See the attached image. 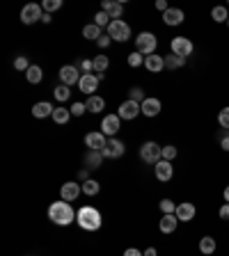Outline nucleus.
I'll list each match as a JSON object with an SVG mask.
<instances>
[{
  "mask_svg": "<svg viewBox=\"0 0 229 256\" xmlns=\"http://www.w3.org/2000/svg\"><path fill=\"white\" fill-rule=\"evenodd\" d=\"M103 158H121V155L126 154V147H124V142L121 140H117V137H110L108 144L101 149Z\"/></svg>",
  "mask_w": 229,
  "mask_h": 256,
  "instance_id": "nucleus-7",
  "label": "nucleus"
},
{
  "mask_svg": "<svg viewBox=\"0 0 229 256\" xmlns=\"http://www.w3.org/2000/svg\"><path fill=\"white\" fill-rule=\"evenodd\" d=\"M154 174H156V179L161 181V183H165V181H170L174 176V167H172L170 160H161L154 165Z\"/></svg>",
  "mask_w": 229,
  "mask_h": 256,
  "instance_id": "nucleus-16",
  "label": "nucleus"
},
{
  "mask_svg": "<svg viewBox=\"0 0 229 256\" xmlns=\"http://www.w3.org/2000/svg\"><path fill=\"white\" fill-rule=\"evenodd\" d=\"M60 7H62V0H44V2H42V9H44L46 14L57 12Z\"/></svg>",
  "mask_w": 229,
  "mask_h": 256,
  "instance_id": "nucleus-33",
  "label": "nucleus"
},
{
  "mask_svg": "<svg viewBox=\"0 0 229 256\" xmlns=\"http://www.w3.org/2000/svg\"><path fill=\"white\" fill-rule=\"evenodd\" d=\"M135 48H138L140 55H145V57H149V55L156 53L158 48V39L154 32H140L138 39H135Z\"/></svg>",
  "mask_w": 229,
  "mask_h": 256,
  "instance_id": "nucleus-3",
  "label": "nucleus"
},
{
  "mask_svg": "<svg viewBox=\"0 0 229 256\" xmlns=\"http://www.w3.org/2000/svg\"><path fill=\"white\" fill-rule=\"evenodd\" d=\"M145 90H142V87H133L131 90V101H135V103H140V105H142V103H145Z\"/></svg>",
  "mask_w": 229,
  "mask_h": 256,
  "instance_id": "nucleus-37",
  "label": "nucleus"
},
{
  "mask_svg": "<svg viewBox=\"0 0 229 256\" xmlns=\"http://www.w3.org/2000/svg\"><path fill=\"white\" fill-rule=\"evenodd\" d=\"M176 226H179L176 215H163V217H161V222H158V229H161V233H174Z\"/></svg>",
  "mask_w": 229,
  "mask_h": 256,
  "instance_id": "nucleus-22",
  "label": "nucleus"
},
{
  "mask_svg": "<svg viewBox=\"0 0 229 256\" xmlns=\"http://www.w3.org/2000/svg\"><path fill=\"white\" fill-rule=\"evenodd\" d=\"M218 215H220V220H229V204H223L220 210H218Z\"/></svg>",
  "mask_w": 229,
  "mask_h": 256,
  "instance_id": "nucleus-45",
  "label": "nucleus"
},
{
  "mask_svg": "<svg viewBox=\"0 0 229 256\" xmlns=\"http://www.w3.org/2000/svg\"><path fill=\"white\" fill-rule=\"evenodd\" d=\"M76 222L80 224V229L85 231H99L103 224V217L97 208H92V206H83V208L76 213Z\"/></svg>",
  "mask_w": 229,
  "mask_h": 256,
  "instance_id": "nucleus-2",
  "label": "nucleus"
},
{
  "mask_svg": "<svg viewBox=\"0 0 229 256\" xmlns=\"http://www.w3.org/2000/svg\"><path fill=\"white\" fill-rule=\"evenodd\" d=\"M199 252L204 256H211V254H216V250H218V243H216V238L213 236H204V238L199 240Z\"/></svg>",
  "mask_w": 229,
  "mask_h": 256,
  "instance_id": "nucleus-23",
  "label": "nucleus"
},
{
  "mask_svg": "<svg viewBox=\"0 0 229 256\" xmlns=\"http://www.w3.org/2000/svg\"><path fill=\"white\" fill-rule=\"evenodd\" d=\"M140 64H145V60H142V55H140L138 51L128 55V66H140Z\"/></svg>",
  "mask_w": 229,
  "mask_h": 256,
  "instance_id": "nucleus-41",
  "label": "nucleus"
},
{
  "mask_svg": "<svg viewBox=\"0 0 229 256\" xmlns=\"http://www.w3.org/2000/svg\"><path fill=\"white\" fill-rule=\"evenodd\" d=\"M42 21H44V23H51V21H53V16H51V14H46V12H44Z\"/></svg>",
  "mask_w": 229,
  "mask_h": 256,
  "instance_id": "nucleus-50",
  "label": "nucleus"
},
{
  "mask_svg": "<svg viewBox=\"0 0 229 256\" xmlns=\"http://www.w3.org/2000/svg\"><path fill=\"white\" fill-rule=\"evenodd\" d=\"M53 112H55V107L51 105V103H46V101H39V103H35V105H32V117H37V119L53 117Z\"/></svg>",
  "mask_w": 229,
  "mask_h": 256,
  "instance_id": "nucleus-21",
  "label": "nucleus"
},
{
  "mask_svg": "<svg viewBox=\"0 0 229 256\" xmlns=\"http://www.w3.org/2000/svg\"><path fill=\"white\" fill-rule=\"evenodd\" d=\"M94 25H99V28H103V25H110V16L106 12H99L97 16H94Z\"/></svg>",
  "mask_w": 229,
  "mask_h": 256,
  "instance_id": "nucleus-40",
  "label": "nucleus"
},
{
  "mask_svg": "<svg viewBox=\"0 0 229 256\" xmlns=\"http://www.w3.org/2000/svg\"><path fill=\"white\" fill-rule=\"evenodd\" d=\"M161 110H163L161 99H145V103H142V114L145 117H156V114H161Z\"/></svg>",
  "mask_w": 229,
  "mask_h": 256,
  "instance_id": "nucleus-19",
  "label": "nucleus"
},
{
  "mask_svg": "<svg viewBox=\"0 0 229 256\" xmlns=\"http://www.w3.org/2000/svg\"><path fill=\"white\" fill-rule=\"evenodd\" d=\"M176 220L179 222H190V220H195V215H197V208H195V204H190V202H181V204H176Z\"/></svg>",
  "mask_w": 229,
  "mask_h": 256,
  "instance_id": "nucleus-14",
  "label": "nucleus"
},
{
  "mask_svg": "<svg viewBox=\"0 0 229 256\" xmlns=\"http://www.w3.org/2000/svg\"><path fill=\"white\" fill-rule=\"evenodd\" d=\"M161 213L163 215H174L176 213V204L172 199H161Z\"/></svg>",
  "mask_w": 229,
  "mask_h": 256,
  "instance_id": "nucleus-34",
  "label": "nucleus"
},
{
  "mask_svg": "<svg viewBox=\"0 0 229 256\" xmlns=\"http://www.w3.org/2000/svg\"><path fill=\"white\" fill-rule=\"evenodd\" d=\"M71 94V87H66V85H60V87H55V99L57 101H66Z\"/></svg>",
  "mask_w": 229,
  "mask_h": 256,
  "instance_id": "nucleus-36",
  "label": "nucleus"
},
{
  "mask_svg": "<svg viewBox=\"0 0 229 256\" xmlns=\"http://www.w3.org/2000/svg\"><path fill=\"white\" fill-rule=\"evenodd\" d=\"M211 18L216 21V23H227V18H229V9L223 5H216L211 9Z\"/></svg>",
  "mask_w": 229,
  "mask_h": 256,
  "instance_id": "nucleus-25",
  "label": "nucleus"
},
{
  "mask_svg": "<svg viewBox=\"0 0 229 256\" xmlns=\"http://www.w3.org/2000/svg\"><path fill=\"white\" fill-rule=\"evenodd\" d=\"M145 256H158V252L154 247H149V250H145Z\"/></svg>",
  "mask_w": 229,
  "mask_h": 256,
  "instance_id": "nucleus-49",
  "label": "nucleus"
},
{
  "mask_svg": "<svg viewBox=\"0 0 229 256\" xmlns=\"http://www.w3.org/2000/svg\"><path fill=\"white\" fill-rule=\"evenodd\" d=\"M99 190H101V185H99L94 179H87V181H85V183H83V192H85V195H87V197H94V195H99Z\"/></svg>",
  "mask_w": 229,
  "mask_h": 256,
  "instance_id": "nucleus-32",
  "label": "nucleus"
},
{
  "mask_svg": "<svg viewBox=\"0 0 229 256\" xmlns=\"http://www.w3.org/2000/svg\"><path fill=\"white\" fill-rule=\"evenodd\" d=\"M80 73H78V66H73V64H66L60 69V80L62 85H66V87H71V85H78L80 83Z\"/></svg>",
  "mask_w": 229,
  "mask_h": 256,
  "instance_id": "nucleus-10",
  "label": "nucleus"
},
{
  "mask_svg": "<svg viewBox=\"0 0 229 256\" xmlns=\"http://www.w3.org/2000/svg\"><path fill=\"white\" fill-rule=\"evenodd\" d=\"M42 66H37V64H30V69L25 71V78H28V83L30 85H37V83H42Z\"/></svg>",
  "mask_w": 229,
  "mask_h": 256,
  "instance_id": "nucleus-27",
  "label": "nucleus"
},
{
  "mask_svg": "<svg viewBox=\"0 0 229 256\" xmlns=\"http://www.w3.org/2000/svg\"><path fill=\"white\" fill-rule=\"evenodd\" d=\"M83 192V185L76 183V181H69L60 188V195H62V202H76L78 195Z\"/></svg>",
  "mask_w": 229,
  "mask_h": 256,
  "instance_id": "nucleus-15",
  "label": "nucleus"
},
{
  "mask_svg": "<svg viewBox=\"0 0 229 256\" xmlns=\"http://www.w3.org/2000/svg\"><path fill=\"white\" fill-rule=\"evenodd\" d=\"M14 69H18V71H28V69H30L28 57H25V55H18L16 60H14Z\"/></svg>",
  "mask_w": 229,
  "mask_h": 256,
  "instance_id": "nucleus-39",
  "label": "nucleus"
},
{
  "mask_svg": "<svg viewBox=\"0 0 229 256\" xmlns=\"http://www.w3.org/2000/svg\"><path fill=\"white\" fill-rule=\"evenodd\" d=\"M186 64V60L183 57H179V55H174V53H170V55H165V69H179V66H183Z\"/></svg>",
  "mask_w": 229,
  "mask_h": 256,
  "instance_id": "nucleus-28",
  "label": "nucleus"
},
{
  "mask_svg": "<svg viewBox=\"0 0 229 256\" xmlns=\"http://www.w3.org/2000/svg\"><path fill=\"white\" fill-rule=\"evenodd\" d=\"M106 144H108V140H106V135H103L101 131H94V133H87V135H85V147L90 151H101Z\"/></svg>",
  "mask_w": 229,
  "mask_h": 256,
  "instance_id": "nucleus-13",
  "label": "nucleus"
},
{
  "mask_svg": "<svg viewBox=\"0 0 229 256\" xmlns=\"http://www.w3.org/2000/svg\"><path fill=\"white\" fill-rule=\"evenodd\" d=\"M85 105H87V110H90V112L97 114V112H101L103 107H106V101H103L101 96L94 94V96H90V99H87V103H85Z\"/></svg>",
  "mask_w": 229,
  "mask_h": 256,
  "instance_id": "nucleus-26",
  "label": "nucleus"
},
{
  "mask_svg": "<svg viewBox=\"0 0 229 256\" xmlns=\"http://www.w3.org/2000/svg\"><path fill=\"white\" fill-rule=\"evenodd\" d=\"M101 162H103V154H101V151H87V155H85V165L90 167V169H97Z\"/></svg>",
  "mask_w": 229,
  "mask_h": 256,
  "instance_id": "nucleus-24",
  "label": "nucleus"
},
{
  "mask_svg": "<svg viewBox=\"0 0 229 256\" xmlns=\"http://www.w3.org/2000/svg\"><path fill=\"white\" fill-rule=\"evenodd\" d=\"M140 112H142V105L128 99V101H124V103L119 105V112H117V114H119V119L131 121V119H135V117H138Z\"/></svg>",
  "mask_w": 229,
  "mask_h": 256,
  "instance_id": "nucleus-11",
  "label": "nucleus"
},
{
  "mask_svg": "<svg viewBox=\"0 0 229 256\" xmlns=\"http://www.w3.org/2000/svg\"><path fill=\"white\" fill-rule=\"evenodd\" d=\"M85 110H87V105H85V103H80V101L71 105V114H73V117H83Z\"/></svg>",
  "mask_w": 229,
  "mask_h": 256,
  "instance_id": "nucleus-42",
  "label": "nucleus"
},
{
  "mask_svg": "<svg viewBox=\"0 0 229 256\" xmlns=\"http://www.w3.org/2000/svg\"><path fill=\"white\" fill-rule=\"evenodd\" d=\"M80 71H85V73L94 71V60H83L80 62Z\"/></svg>",
  "mask_w": 229,
  "mask_h": 256,
  "instance_id": "nucleus-44",
  "label": "nucleus"
},
{
  "mask_svg": "<svg viewBox=\"0 0 229 256\" xmlns=\"http://www.w3.org/2000/svg\"><path fill=\"white\" fill-rule=\"evenodd\" d=\"M101 12H106L110 16V21H119L121 14H124V7L117 0H103L101 2Z\"/></svg>",
  "mask_w": 229,
  "mask_h": 256,
  "instance_id": "nucleus-17",
  "label": "nucleus"
},
{
  "mask_svg": "<svg viewBox=\"0 0 229 256\" xmlns=\"http://www.w3.org/2000/svg\"><path fill=\"white\" fill-rule=\"evenodd\" d=\"M156 9H158V12H168V9H170V5H168V2H165V0H156Z\"/></svg>",
  "mask_w": 229,
  "mask_h": 256,
  "instance_id": "nucleus-46",
  "label": "nucleus"
},
{
  "mask_svg": "<svg viewBox=\"0 0 229 256\" xmlns=\"http://www.w3.org/2000/svg\"><path fill=\"white\" fill-rule=\"evenodd\" d=\"M218 124L223 126L225 131H229V105H227V107H223V110L218 112Z\"/></svg>",
  "mask_w": 229,
  "mask_h": 256,
  "instance_id": "nucleus-35",
  "label": "nucleus"
},
{
  "mask_svg": "<svg viewBox=\"0 0 229 256\" xmlns=\"http://www.w3.org/2000/svg\"><path fill=\"white\" fill-rule=\"evenodd\" d=\"M69 117H71V110H66V107H55V112H53V121L55 124H66L69 121Z\"/></svg>",
  "mask_w": 229,
  "mask_h": 256,
  "instance_id": "nucleus-30",
  "label": "nucleus"
},
{
  "mask_svg": "<svg viewBox=\"0 0 229 256\" xmlns=\"http://www.w3.org/2000/svg\"><path fill=\"white\" fill-rule=\"evenodd\" d=\"M108 35L113 42H128L131 39V25L126 21H110L108 25Z\"/></svg>",
  "mask_w": 229,
  "mask_h": 256,
  "instance_id": "nucleus-5",
  "label": "nucleus"
},
{
  "mask_svg": "<svg viewBox=\"0 0 229 256\" xmlns=\"http://www.w3.org/2000/svg\"><path fill=\"white\" fill-rule=\"evenodd\" d=\"M110 44H113L110 35H101V37H99V42H97V46H99V48H108Z\"/></svg>",
  "mask_w": 229,
  "mask_h": 256,
  "instance_id": "nucleus-43",
  "label": "nucleus"
},
{
  "mask_svg": "<svg viewBox=\"0 0 229 256\" xmlns=\"http://www.w3.org/2000/svg\"><path fill=\"white\" fill-rule=\"evenodd\" d=\"M140 158L147 162V165H156V162L163 160V147L158 142H145L140 147Z\"/></svg>",
  "mask_w": 229,
  "mask_h": 256,
  "instance_id": "nucleus-4",
  "label": "nucleus"
},
{
  "mask_svg": "<svg viewBox=\"0 0 229 256\" xmlns=\"http://www.w3.org/2000/svg\"><path fill=\"white\" fill-rule=\"evenodd\" d=\"M220 147H223V151H229V135H225L223 140H220Z\"/></svg>",
  "mask_w": 229,
  "mask_h": 256,
  "instance_id": "nucleus-48",
  "label": "nucleus"
},
{
  "mask_svg": "<svg viewBox=\"0 0 229 256\" xmlns=\"http://www.w3.org/2000/svg\"><path fill=\"white\" fill-rule=\"evenodd\" d=\"M124 256H145V254H142L140 250H135V247H128V250L124 252Z\"/></svg>",
  "mask_w": 229,
  "mask_h": 256,
  "instance_id": "nucleus-47",
  "label": "nucleus"
},
{
  "mask_svg": "<svg viewBox=\"0 0 229 256\" xmlns=\"http://www.w3.org/2000/svg\"><path fill=\"white\" fill-rule=\"evenodd\" d=\"M183 18H186V14H183V9H179V7H170L168 12L163 14V21L168 25H181Z\"/></svg>",
  "mask_w": 229,
  "mask_h": 256,
  "instance_id": "nucleus-20",
  "label": "nucleus"
},
{
  "mask_svg": "<svg viewBox=\"0 0 229 256\" xmlns=\"http://www.w3.org/2000/svg\"><path fill=\"white\" fill-rule=\"evenodd\" d=\"M145 69L149 73H161L165 69V57L163 55H149V57H145Z\"/></svg>",
  "mask_w": 229,
  "mask_h": 256,
  "instance_id": "nucleus-18",
  "label": "nucleus"
},
{
  "mask_svg": "<svg viewBox=\"0 0 229 256\" xmlns=\"http://www.w3.org/2000/svg\"><path fill=\"white\" fill-rule=\"evenodd\" d=\"M227 9H229V2H227Z\"/></svg>",
  "mask_w": 229,
  "mask_h": 256,
  "instance_id": "nucleus-53",
  "label": "nucleus"
},
{
  "mask_svg": "<svg viewBox=\"0 0 229 256\" xmlns=\"http://www.w3.org/2000/svg\"><path fill=\"white\" fill-rule=\"evenodd\" d=\"M223 197H225V204H229V185L223 190Z\"/></svg>",
  "mask_w": 229,
  "mask_h": 256,
  "instance_id": "nucleus-51",
  "label": "nucleus"
},
{
  "mask_svg": "<svg viewBox=\"0 0 229 256\" xmlns=\"http://www.w3.org/2000/svg\"><path fill=\"white\" fill-rule=\"evenodd\" d=\"M83 37H85V39H92V42H99V37H101V28L94 25V23L85 25V28H83Z\"/></svg>",
  "mask_w": 229,
  "mask_h": 256,
  "instance_id": "nucleus-29",
  "label": "nucleus"
},
{
  "mask_svg": "<svg viewBox=\"0 0 229 256\" xmlns=\"http://www.w3.org/2000/svg\"><path fill=\"white\" fill-rule=\"evenodd\" d=\"M119 124H121L119 114H106L103 121H101V133L106 137H114L117 135V131H119Z\"/></svg>",
  "mask_w": 229,
  "mask_h": 256,
  "instance_id": "nucleus-9",
  "label": "nucleus"
},
{
  "mask_svg": "<svg viewBox=\"0 0 229 256\" xmlns=\"http://www.w3.org/2000/svg\"><path fill=\"white\" fill-rule=\"evenodd\" d=\"M49 220L57 226H66L76 220V213L69 202H53L49 206Z\"/></svg>",
  "mask_w": 229,
  "mask_h": 256,
  "instance_id": "nucleus-1",
  "label": "nucleus"
},
{
  "mask_svg": "<svg viewBox=\"0 0 229 256\" xmlns=\"http://www.w3.org/2000/svg\"><path fill=\"white\" fill-rule=\"evenodd\" d=\"M99 83H101V80H99L97 73H83V78H80L78 87H80V92H83V94L94 96V92H97Z\"/></svg>",
  "mask_w": 229,
  "mask_h": 256,
  "instance_id": "nucleus-12",
  "label": "nucleus"
},
{
  "mask_svg": "<svg viewBox=\"0 0 229 256\" xmlns=\"http://www.w3.org/2000/svg\"><path fill=\"white\" fill-rule=\"evenodd\" d=\"M108 66H110V62L106 55H97V57H94V71H97L99 76H103V73L108 71Z\"/></svg>",
  "mask_w": 229,
  "mask_h": 256,
  "instance_id": "nucleus-31",
  "label": "nucleus"
},
{
  "mask_svg": "<svg viewBox=\"0 0 229 256\" xmlns=\"http://www.w3.org/2000/svg\"><path fill=\"white\" fill-rule=\"evenodd\" d=\"M176 154H179V151H176V147H172V144H165L163 147V160H174L176 158Z\"/></svg>",
  "mask_w": 229,
  "mask_h": 256,
  "instance_id": "nucleus-38",
  "label": "nucleus"
},
{
  "mask_svg": "<svg viewBox=\"0 0 229 256\" xmlns=\"http://www.w3.org/2000/svg\"><path fill=\"white\" fill-rule=\"evenodd\" d=\"M170 48H172V53L179 55V57H183L186 60L188 55H193L195 51V44L188 39V37H174L172 42H170Z\"/></svg>",
  "mask_w": 229,
  "mask_h": 256,
  "instance_id": "nucleus-6",
  "label": "nucleus"
},
{
  "mask_svg": "<svg viewBox=\"0 0 229 256\" xmlns=\"http://www.w3.org/2000/svg\"><path fill=\"white\" fill-rule=\"evenodd\" d=\"M42 5H35V2H30V5H25L23 9H21V21H23L25 25H32L37 23V21H42Z\"/></svg>",
  "mask_w": 229,
  "mask_h": 256,
  "instance_id": "nucleus-8",
  "label": "nucleus"
},
{
  "mask_svg": "<svg viewBox=\"0 0 229 256\" xmlns=\"http://www.w3.org/2000/svg\"><path fill=\"white\" fill-rule=\"evenodd\" d=\"M227 28H229V18H227Z\"/></svg>",
  "mask_w": 229,
  "mask_h": 256,
  "instance_id": "nucleus-52",
  "label": "nucleus"
}]
</instances>
